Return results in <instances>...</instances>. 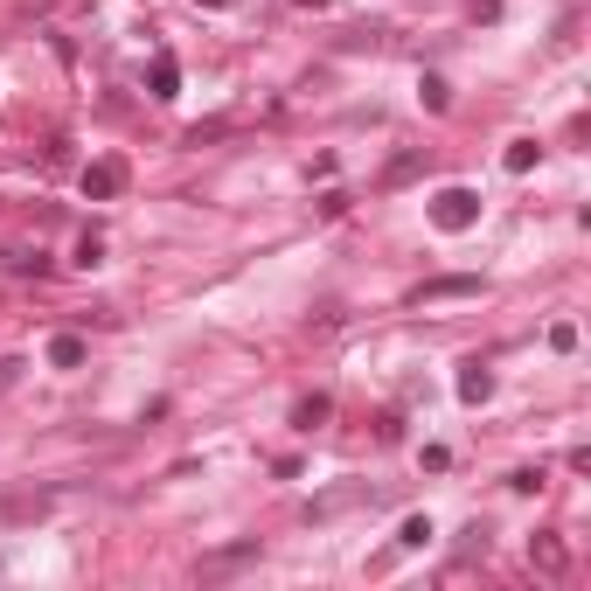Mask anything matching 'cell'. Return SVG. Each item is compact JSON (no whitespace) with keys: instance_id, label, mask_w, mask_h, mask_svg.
I'll return each mask as SVG.
<instances>
[{"instance_id":"12","label":"cell","mask_w":591,"mask_h":591,"mask_svg":"<svg viewBox=\"0 0 591 591\" xmlns=\"http://www.w3.org/2000/svg\"><path fill=\"white\" fill-rule=\"evenodd\" d=\"M0 515H7V522H28V515H49V494H7V501H0Z\"/></svg>"},{"instance_id":"2","label":"cell","mask_w":591,"mask_h":591,"mask_svg":"<svg viewBox=\"0 0 591 591\" xmlns=\"http://www.w3.org/2000/svg\"><path fill=\"white\" fill-rule=\"evenodd\" d=\"M126 181H133V167H126L119 153H98V160L84 167V202H119Z\"/></svg>"},{"instance_id":"1","label":"cell","mask_w":591,"mask_h":591,"mask_svg":"<svg viewBox=\"0 0 591 591\" xmlns=\"http://www.w3.org/2000/svg\"><path fill=\"white\" fill-rule=\"evenodd\" d=\"M473 223H480V195H473V188H439V195H432V230L466 237Z\"/></svg>"},{"instance_id":"16","label":"cell","mask_w":591,"mask_h":591,"mask_svg":"<svg viewBox=\"0 0 591 591\" xmlns=\"http://www.w3.org/2000/svg\"><path fill=\"white\" fill-rule=\"evenodd\" d=\"M418 98H425V112H445V105H452L445 77H418Z\"/></svg>"},{"instance_id":"20","label":"cell","mask_w":591,"mask_h":591,"mask_svg":"<svg viewBox=\"0 0 591 591\" xmlns=\"http://www.w3.org/2000/svg\"><path fill=\"white\" fill-rule=\"evenodd\" d=\"M508 487H515V494H536V487H543V466H515Z\"/></svg>"},{"instance_id":"13","label":"cell","mask_w":591,"mask_h":591,"mask_svg":"<svg viewBox=\"0 0 591 591\" xmlns=\"http://www.w3.org/2000/svg\"><path fill=\"white\" fill-rule=\"evenodd\" d=\"M536 160H543V147H536V140H508V153H501V167H508V174H529Z\"/></svg>"},{"instance_id":"15","label":"cell","mask_w":591,"mask_h":591,"mask_svg":"<svg viewBox=\"0 0 591 591\" xmlns=\"http://www.w3.org/2000/svg\"><path fill=\"white\" fill-rule=\"evenodd\" d=\"M7 272H14V279H28V272H35V279H42V272H49V258H42V251H7Z\"/></svg>"},{"instance_id":"11","label":"cell","mask_w":591,"mask_h":591,"mask_svg":"<svg viewBox=\"0 0 591 591\" xmlns=\"http://www.w3.org/2000/svg\"><path fill=\"white\" fill-rule=\"evenodd\" d=\"M84 355H91L84 334H56V341H49V369H84Z\"/></svg>"},{"instance_id":"19","label":"cell","mask_w":591,"mask_h":591,"mask_svg":"<svg viewBox=\"0 0 591 591\" xmlns=\"http://www.w3.org/2000/svg\"><path fill=\"white\" fill-rule=\"evenodd\" d=\"M77 265H105V237H98V230L77 237Z\"/></svg>"},{"instance_id":"10","label":"cell","mask_w":591,"mask_h":591,"mask_svg":"<svg viewBox=\"0 0 591 591\" xmlns=\"http://www.w3.org/2000/svg\"><path fill=\"white\" fill-rule=\"evenodd\" d=\"M425 167H432V153H397V160L383 167V188H404V181H418Z\"/></svg>"},{"instance_id":"17","label":"cell","mask_w":591,"mask_h":591,"mask_svg":"<svg viewBox=\"0 0 591 591\" xmlns=\"http://www.w3.org/2000/svg\"><path fill=\"white\" fill-rule=\"evenodd\" d=\"M223 133H230V119H202V126H188L181 147H209V140H223Z\"/></svg>"},{"instance_id":"14","label":"cell","mask_w":591,"mask_h":591,"mask_svg":"<svg viewBox=\"0 0 591 591\" xmlns=\"http://www.w3.org/2000/svg\"><path fill=\"white\" fill-rule=\"evenodd\" d=\"M432 536H439V529H432V515H411V522L397 529V550H425Z\"/></svg>"},{"instance_id":"18","label":"cell","mask_w":591,"mask_h":591,"mask_svg":"<svg viewBox=\"0 0 591 591\" xmlns=\"http://www.w3.org/2000/svg\"><path fill=\"white\" fill-rule=\"evenodd\" d=\"M313 216H320V223H334V216H348V188H327V195L313 202Z\"/></svg>"},{"instance_id":"6","label":"cell","mask_w":591,"mask_h":591,"mask_svg":"<svg viewBox=\"0 0 591 591\" xmlns=\"http://www.w3.org/2000/svg\"><path fill=\"white\" fill-rule=\"evenodd\" d=\"M147 91L160 98V105H174V98H181V63H174L167 49H160V56L147 63Z\"/></svg>"},{"instance_id":"7","label":"cell","mask_w":591,"mask_h":591,"mask_svg":"<svg viewBox=\"0 0 591 591\" xmlns=\"http://www.w3.org/2000/svg\"><path fill=\"white\" fill-rule=\"evenodd\" d=\"M452 390H459V404H487L494 397V369L487 362H459V383Z\"/></svg>"},{"instance_id":"21","label":"cell","mask_w":591,"mask_h":591,"mask_svg":"<svg viewBox=\"0 0 591 591\" xmlns=\"http://www.w3.org/2000/svg\"><path fill=\"white\" fill-rule=\"evenodd\" d=\"M550 348H557V355H571V348H578V327H571V320H557V327H550Z\"/></svg>"},{"instance_id":"4","label":"cell","mask_w":591,"mask_h":591,"mask_svg":"<svg viewBox=\"0 0 591 591\" xmlns=\"http://www.w3.org/2000/svg\"><path fill=\"white\" fill-rule=\"evenodd\" d=\"M529 564H536L543 578H564V571H571V550H564V536H557V529H536V536H529Z\"/></svg>"},{"instance_id":"3","label":"cell","mask_w":591,"mask_h":591,"mask_svg":"<svg viewBox=\"0 0 591 591\" xmlns=\"http://www.w3.org/2000/svg\"><path fill=\"white\" fill-rule=\"evenodd\" d=\"M362 501H376V487H369V480H348V487H334V494H320V501L306 508V522H334L341 508H362Z\"/></svg>"},{"instance_id":"9","label":"cell","mask_w":591,"mask_h":591,"mask_svg":"<svg viewBox=\"0 0 591 591\" xmlns=\"http://www.w3.org/2000/svg\"><path fill=\"white\" fill-rule=\"evenodd\" d=\"M327 418H334V397H320V390H306L293 404V432H320Z\"/></svg>"},{"instance_id":"5","label":"cell","mask_w":591,"mask_h":591,"mask_svg":"<svg viewBox=\"0 0 591 591\" xmlns=\"http://www.w3.org/2000/svg\"><path fill=\"white\" fill-rule=\"evenodd\" d=\"M480 293V272H445V279H425V286H418V306H439V299H473Z\"/></svg>"},{"instance_id":"22","label":"cell","mask_w":591,"mask_h":591,"mask_svg":"<svg viewBox=\"0 0 591 591\" xmlns=\"http://www.w3.org/2000/svg\"><path fill=\"white\" fill-rule=\"evenodd\" d=\"M306 327H313V334H334V327H341V306H320V313H313Z\"/></svg>"},{"instance_id":"23","label":"cell","mask_w":591,"mask_h":591,"mask_svg":"<svg viewBox=\"0 0 591 591\" xmlns=\"http://www.w3.org/2000/svg\"><path fill=\"white\" fill-rule=\"evenodd\" d=\"M195 7H237V0H195Z\"/></svg>"},{"instance_id":"8","label":"cell","mask_w":591,"mask_h":591,"mask_svg":"<svg viewBox=\"0 0 591 591\" xmlns=\"http://www.w3.org/2000/svg\"><path fill=\"white\" fill-rule=\"evenodd\" d=\"M244 564H258V536L251 543H230V550H209L202 557V578H223V571H244Z\"/></svg>"}]
</instances>
